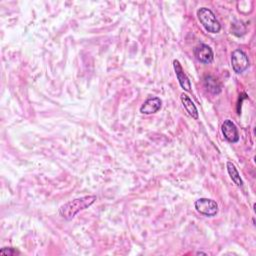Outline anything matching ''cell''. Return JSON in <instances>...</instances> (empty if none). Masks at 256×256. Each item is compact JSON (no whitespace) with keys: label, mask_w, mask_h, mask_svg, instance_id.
I'll list each match as a JSON object with an SVG mask.
<instances>
[{"label":"cell","mask_w":256,"mask_h":256,"mask_svg":"<svg viewBox=\"0 0 256 256\" xmlns=\"http://www.w3.org/2000/svg\"><path fill=\"white\" fill-rule=\"evenodd\" d=\"M231 66L235 73H243L249 67V59L247 54L241 49L234 50L231 54Z\"/></svg>","instance_id":"277c9868"},{"label":"cell","mask_w":256,"mask_h":256,"mask_svg":"<svg viewBox=\"0 0 256 256\" xmlns=\"http://www.w3.org/2000/svg\"><path fill=\"white\" fill-rule=\"evenodd\" d=\"M194 55L196 59L203 63V64H209L213 61L214 54L211 48L206 44H200L194 49Z\"/></svg>","instance_id":"8992f818"},{"label":"cell","mask_w":256,"mask_h":256,"mask_svg":"<svg viewBox=\"0 0 256 256\" xmlns=\"http://www.w3.org/2000/svg\"><path fill=\"white\" fill-rule=\"evenodd\" d=\"M197 17L203 27L210 33H218L221 30V25L216 19L215 14L206 7H202L197 11Z\"/></svg>","instance_id":"7a4b0ae2"},{"label":"cell","mask_w":256,"mask_h":256,"mask_svg":"<svg viewBox=\"0 0 256 256\" xmlns=\"http://www.w3.org/2000/svg\"><path fill=\"white\" fill-rule=\"evenodd\" d=\"M162 105V101L158 97H149L147 98L140 107V112L142 114H153L160 110Z\"/></svg>","instance_id":"ba28073f"},{"label":"cell","mask_w":256,"mask_h":256,"mask_svg":"<svg viewBox=\"0 0 256 256\" xmlns=\"http://www.w3.org/2000/svg\"><path fill=\"white\" fill-rule=\"evenodd\" d=\"M180 99H181V102H182V105L183 107L185 108L187 113L194 119H198V110L195 106V104L193 103V101H192L190 99L189 96L185 93H182L181 96H180Z\"/></svg>","instance_id":"9c48e42d"},{"label":"cell","mask_w":256,"mask_h":256,"mask_svg":"<svg viewBox=\"0 0 256 256\" xmlns=\"http://www.w3.org/2000/svg\"><path fill=\"white\" fill-rule=\"evenodd\" d=\"M197 254H206V253H204V252H197Z\"/></svg>","instance_id":"4fadbf2b"},{"label":"cell","mask_w":256,"mask_h":256,"mask_svg":"<svg viewBox=\"0 0 256 256\" xmlns=\"http://www.w3.org/2000/svg\"><path fill=\"white\" fill-rule=\"evenodd\" d=\"M173 67H174V71H175V74H176V77H177L178 81H179V84L180 86L182 87L183 90L189 92L191 91V82L190 80L188 78V76L185 74L181 64L178 60H174L173 61Z\"/></svg>","instance_id":"52a82bcc"},{"label":"cell","mask_w":256,"mask_h":256,"mask_svg":"<svg viewBox=\"0 0 256 256\" xmlns=\"http://www.w3.org/2000/svg\"><path fill=\"white\" fill-rule=\"evenodd\" d=\"M19 254V251L12 247H4L1 250H0V255H4V256H13V255H17Z\"/></svg>","instance_id":"7c38bea8"},{"label":"cell","mask_w":256,"mask_h":256,"mask_svg":"<svg viewBox=\"0 0 256 256\" xmlns=\"http://www.w3.org/2000/svg\"><path fill=\"white\" fill-rule=\"evenodd\" d=\"M195 209L198 213L207 216L213 217L218 213V204L216 201L209 198H199L194 203Z\"/></svg>","instance_id":"3957f363"},{"label":"cell","mask_w":256,"mask_h":256,"mask_svg":"<svg viewBox=\"0 0 256 256\" xmlns=\"http://www.w3.org/2000/svg\"><path fill=\"white\" fill-rule=\"evenodd\" d=\"M95 195H86L75 198L63 204L59 208V214L66 220H71L77 213L90 207L96 201Z\"/></svg>","instance_id":"6da1fadb"},{"label":"cell","mask_w":256,"mask_h":256,"mask_svg":"<svg viewBox=\"0 0 256 256\" xmlns=\"http://www.w3.org/2000/svg\"><path fill=\"white\" fill-rule=\"evenodd\" d=\"M204 86L208 91L213 94H218L221 91V85L217 81V79L212 76H206L204 78Z\"/></svg>","instance_id":"30bf717a"},{"label":"cell","mask_w":256,"mask_h":256,"mask_svg":"<svg viewBox=\"0 0 256 256\" xmlns=\"http://www.w3.org/2000/svg\"><path fill=\"white\" fill-rule=\"evenodd\" d=\"M226 167H227V171H228V174L230 176L231 180L238 186V187H241L243 185V181L241 179V177H240V174L237 170V168L235 167L234 163H232L231 161H228L227 164H226Z\"/></svg>","instance_id":"8fae6325"},{"label":"cell","mask_w":256,"mask_h":256,"mask_svg":"<svg viewBox=\"0 0 256 256\" xmlns=\"http://www.w3.org/2000/svg\"><path fill=\"white\" fill-rule=\"evenodd\" d=\"M222 134L228 142L236 143L239 141V133L236 128V125L229 119L224 120L221 126Z\"/></svg>","instance_id":"5b68a950"}]
</instances>
